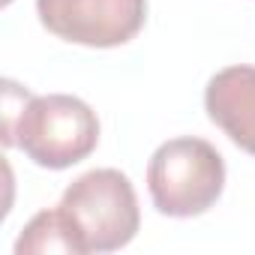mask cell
<instances>
[{"label":"cell","instance_id":"obj_1","mask_svg":"<svg viewBox=\"0 0 255 255\" xmlns=\"http://www.w3.org/2000/svg\"><path fill=\"white\" fill-rule=\"evenodd\" d=\"M3 144L18 147L39 168L63 171L96 150L99 120L84 99L69 93L33 96L21 90V108L6 93Z\"/></svg>","mask_w":255,"mask_h":255},{"label":"cell","instance_id":"obj_2","mask_svg":"<svg viewBox=\"0 0 255 255\" xmlns=\"http://www.w3.org/2000/svg\"><path fill=\"white\" fill-rule=\"evenodd\" d=\"M57 207L81 255L123 249L141 225L135 189L117 168H93L81 174L66 186Z\"/></svg>","mask_w":255,"mask_h":255},{"label":"cell","instance_id":"obj_3","mask_svg":"<svg viewBox=\"0 0 255 255\" xmlns=\"http://www.w3.org/2000/svg\"><path fill=\"white\" fill-rule=\"evenodd\" d=\"M147 189L162 216L189 219L210 210L225 189V162L204 138H171L147 165Z\"/></svg>","mask_w":255,"mask_h":255},{"label":"cell","instance_id":"obj_4","mask_svg":"<svg viewBox=\"0 0 255 255\" xmlns=\"http://www.w3.org/2000/svg\"><path fill=\"white\" fill-rule=\"evenodd\" d=\"M39 21L63 42L117 48L147 21V0H36Z\"/></svg>","mask_w":255,"mask_h":255},{"label":"cell","instance_id":"obj_5","mask_svg":"<svg viewBox=\"0 0 255 255\" xmlns=\"http://www.w3.org/2000/svg\"><path fill=\"white\" fill-rule=\"evenodd\" d=\"M207 117L249 156H255V66H225L204 87Z\"/></svg>","mask_w":255,"mask_h":255},{"label":"cell","instance_id":"obj_6","mask_svg":"<svg viewBox=\"0 0 255 255\" xmlns=\"http://www.w3.org/2000/svg\"><path fill=\"white\" fill-rule=\"evenodd\" d=\"M45 252H63V255H81L78 243L60 213V207L39 210L24 231L15 240V255H45Z\"/></svg>","mask_w":255,"mask_h":255},{"label":"cell","instance_id":"obj_7","mask_svg":"<svg viewBox=\"0 0 255 255\" xmlns=\"http://www.w3.org/2000/svg\"><path fill=\"white\" fill-rule=\"evenodd\" d=\"M3 3H12V0H3Z\"/></svg>","mask_w":255,"mask_h":255}]
</instances>
